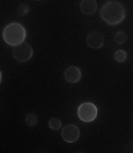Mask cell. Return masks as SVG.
<instances>
[{
  "mask_svg": "<svg viewBox=\"0 0 133 153\" xmlns=\"http://www.w3.org/2000/svg\"><path fill=\"white\" fill-rule=\"evenodd\" d=\"M100 17L110 25H117L125 19L126 11L121 2L116 0H110L105 2L101 8Z\"/></svg>",
  "mask_w": 133,
  "mask_h": 153,
  "instance_id": "obj_1",
  "label": "cell"
},
{
  "mask_svg": "<svg viewBox=\"0 0 133 153\" xmlns=\"http://www.w3.org/2000/svg\"><path fill=\"white\" fill-rule=\"evenodd\" d=\"M2 37L5 42L10 46H15L24 42L26 38V30L19 23L9 24L2 32Z\"/></svg>",
  "mask_w": 133,
  "mask_h": 153,
  "instance_id": "obj_2",
  "label": "cell"
},
{
  "mask_svg": "<svg viewBox=\"0 0 133 153\" xmlns=\"http://www.w3.org/2000/svg\"><path fill=\"white\" fill-rule=\"evenodd\" d=\"M98 109L92 102H84L78 108V116L82 122L91 123L97 117Z\"/></svg>",
  "mask_w": 133,
  "mask_h": 153,
  "instance_id": "obj_3",
  "label": "cell"
},
{
  "mask_svg": "<svg viewBox=\"0 0 133 153\" xmlns=\"http://www.w3.org/2000/svg\"><path fill=\"white\" fill-rule=\"evenodd\" d=\"M33 56L32 47L27 42H22L13 48V57L16 61L25 63L29 61Z\"/></svg>",
  "mask_w": 133,
  "mask_h": 153,
  "instance_id": "obj_4",
  "label": "cell"
},
{
  "mask_svg": "<svg viewBox=\"0 0 133 153\" xmlns=\"http://www.w3.org/2000/svg\"><path fill=\"white\" fill-rule=\"evenodd\" d=\"M61 137L66 143H74L77 141L80 137V130L74 124H68L62 129Z\"/></svg>",
  "mask_w": 133,
  "mask_h": 153,
  "instance_id": "obj_5",
  "label": "cell"
},
{
  "mask_svg": "<svg viewBox=\"0 0 133 153\" xmlns=\"http://www.w3.org/2000/svg\"><path fill=\"white\" fill-rule=\"evenodd\" d=\"M86 43L92 49H100L103 46L104 38L102 33L92 32L86 37Z\"/></svg>",
  "mask_w": 133,
  "mask_h": 153,
  "instance_id": "obj_6",
  "label": "cell"
},
{
  "mask_svg": "<svg viewBox=\"0 0 133 153\" xmlns=\"http://www.w3.org/2000/svg\"><path fill=\"white\" fill-rule=\"evenodd\" d=\"M64 79L69 83H76L81 78V71L76 66H70L66 68L64 74Z\"/></svg>",
  "mask_w": 133,
  "mask_h": 153,
  "instance_id": "obj_7",
  "label": "cell"
},
{
  "mask_svg": "<svg viewBox=\"0 0 133 153\" xmlns=\"http://www.w3.org/2000/svg\"><path fill=\"white\" fill-rule=\"evenodd\" d=\"M80 10L85 15L93 14L97 10V2L96 0H81Z\"/></svg>",
  "mask_w": 133,
  "mask_h": 153,
  "instance_id": "obj_8",
  "label": "cell"
},
{
  "mask_svg": "<svg viewBox=\"0 0 133 153\" xmlns=\"http://www.w3.org/2000/svg\"><path fill=\"white\" fill-rule=\"evenodd\" d=\"M128 54L127 53L125 52L123 50H117L115 51V54H114V58L115 61L118 63H123L127 60Z\"/></svg>",
  "mask_w": 133,
  "mask_h": 153,
  "instance_id": "obj_9",
  "label": "cell"
},
{
  "mask_svg": "<svg viewBox=\"0 0 133 153\" xmlns=\"http://www.w3.org/2000/svg\"><path fill=\"white\" fill-rule=\"evenodd\" d=\"M114 39H115V42L118 44H124L128 40V36L126 33L122 31H118L115 34L114 36Z\"/></svg>",
  "mask_w": 133,
  "mask_h": 153,
  "instance_id": "obj_10",
  "label": "cell"
},
{
  "mask_svg": "<svg viewBox=\"0 0 133 153\" xmlns=\"http://www.w3.org/2000/svg\"><path fill=\"white\" fill-rule=\"evenodd\" d=\"M25 123L28 126H35L38 123V117L35 114L29 113L25 116Z\"/></svg>",
  "mask_w": 133,
  "mask_h": 153,
  "instance_id": "obj_11",
  "label": "cell"
},
{
  "mask_svg": "<svg viewBox=\"0 0 133 153\" xmlns=\"http://www.w3.org/2000/svg\"><path fill=\"white\" fill-rule=\"evenodd\" d=\"M61 125H62V123L59 118H52L49 121V126L52 130H58L61 127Z\"/></svg>",
  "mask_w": 133,
  "mask_h": 153,
  "instance_id": "obj_12",
  "label": "cell"
},
{
  "mask_svg": "<svg viewBox=\"0 0 133 153\" xmlns=\"http://www.w3.org/2000/svg\"><path fill=\"white\" fill-rule=\"evenodd\" d=\"M30 12V7L27 4H21L17 8V13L21 17L27 16Z\"/></svg>",
  "mask_w": 133,
  "mask_h": 153,
  "instance_id": "obj_13",
  "label": "cell"
},
{
  "mask_svg": "<svg viewBox=\"0 0 133 153\" xmlns=\"http://www.w3.org/2000/svg\"><path fill=\"white\" fill-rule=\"evenodd\" d=\"M125 153H133V142L129 143L125 147Z\"/></svg>",
  "mask_w": 133,
  "mask_h": 153,
  "instance_id": "obj_14",
  "label": "cell"
},
{
  "mask_svg": "<svg viewBox=\"0 0 133 153\" xmlns=\"http://www.w3.org/2000/svg\"><path fill=\"white\" fill-rule=\"evenodd\" d=\"M2 71H0V83L2 82Z\"/></svg>",
  "mask_w": 133,
  "mask_h": 153,
  "instance_id": "obj_15",
  "label": "cell"
},
{
  "mask_svg": "<svg viewBox=\"0 0 133 153\" xmlns=\"http://www.w3.org/2000/svg\"><path fill=\"white\" fill-rule=\"evenodd\" d=\"M76 153H84V152H76Z\"/></svg>",
  "mask_w": 133,
  "mask_h": 153,
  "instance_id": "obj_16",
  "label": "cell"
},
{
  "mask_svg": "<svg viewBox=\"0 0 133 153\" xmlns=\"http://www.w3.org/2000/svg\"><path fill=\"white\" fill-rule=\"evenodd\" d=\"M36 1H40V0H36Z\"/></svg>",
  "mask_w": 133,
  "mask_h": 153,
  "instance_id": "obj_17",
  "label": "cell"
}]
</instances>
